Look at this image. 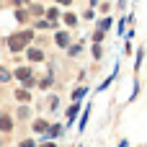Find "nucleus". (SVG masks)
Instances as JSON below:
<instances>
[{
	"label": "nucleus",
	"mask_w": 147,
	"mask_h": 147,
	"mask_svg": "<svg viewBox=\"0 0 147 147\" xmlns=\"http://www.w3.org/2000/svg\"><path fill=\"white\" fill-rule=\"evenodd\" d=\"M31 39H34V31H31V28H23V31H18V34L8 36V49H10V52H21V49H26V47L31 44Z\"/></svg>",
	"instance_id": "obj_1"
},
{
	"label": "nucleus",
	"mask_w": 147,
	"mask_h": 147,
	"mask_svg": "<svg viewBox=\"0 0 147 147\" xmlns=\"http://www.w3.org/2000/svg\"><path fill=\"white\" fill-rule=\"evenodd\" d=\"M54 44H57L59 49H67V47L72 44V34H70V31H57V34H54Z\"/></svg>",
	"instance_id": "obj_2"
},
{
	"label": "nucleus",
	"mask_w": 147,
	"mask_h": 147,
	"mask_svg": "<svg viewBox=\"0 0 147 147\" xmlns=\"http://www.w3.org/2000/svg\"><path fill=\"white\" fill-rule=\"evenodd\" d=\"M44 16H47V21H52V23L57 26V21H59V16H62V10H59L57 5H52V8H47V10H44Z\"/></svg>",
	"instance_id": "obj_3"
},
{
	"label": "nucleus",
	"mask_w": 147,
	"mask_h": 147,
	"mask_svg": "<svg viewBox=\"0 0 147 147\" xmlns=\"http://www.w3.org/2000/svg\"><path fill=\"white\" fill-rule=\"evenodd\" d=\"M111 26H114V18H111V16H103V18L96 21V28H98V31H109Z\"/></svg>",
	"instance_id": "obj_4"
},
{
	"label": "nucleus",
	"mask_w": 147,
	"mask_h": 147,
	"mask_svg": "<svg viewBox=\"0 0 147 147\" xmlns=\"http://www.w3.org/2000/svg\"><path fill=\"white\" fill-rule=\"evenodd\" d=\"M26 57H28L31 62H41V59H44V52H41L39 47H28V52H26Z\"/></svg>",
	"instance_id": "obj_5"
},
{
	"label": "nucleus",
	"mask_w": 147,
	"mask_h": 147,
	"mask_svg": "<svg viewBox=\"0 0 147 147\" xmlns=\"http://www.w3.org/2000/svg\"><path fill=\"white\" fill-rule=\"evenodd\" d=\"M59 18H62V21H65V26H70V28H75V26H78V16H75L72 10H67V13H62Z\"/></svg>",
	"instance_id": "obj_6"
},
{
	"label": "nucleus",
	"mask_w": 147,
	"mask_h": 147,
	"mask_svg": "<svg viewBox=\"0 0 147 147\" xmlns=\"http://www.w3.org/2000/svg\"><path fill=\"white\" fill-rule=\"evenodd\" d=\"M13 75H16V78H18V80H23V83H26V80H31V78H34V72H31V67H18V70H16V72H13Z\"/></svg>",
	"instance_id": "obj_7"
},
{
	"label": "nucleus",
	"mask_w": 147,
	"mask_h": 147,
	"mask_svg": "<svg viewBox=\"0 0 147 147\" xmlns=\"http://www.w3.org/2000/svg\"><path fill=\"white\" fill-rule=\"evenodd\" d=\"M10 129H13V121H10V116L0 114V132H10Z\"/></svg>",
	"instance_id": "obj_8"
},
{
	"label": "nucleus",
	"mask_w": 147,
	"mask_h": 147,
	"mask_svg": "<svg viewBox=\"0 0 147 147\" xmlns=\"http://www.w3.org/2000/svg\"><path fill=\"white\" fill-rule=\"evenodd\" d=\"M26 10H28V16H36V18H39V16H44V5H39V3H34V5H28Z\"/></svg>",
	"instance_id": "obj_9"
},
{
	"label": "nucleus",
	"mask_w": 147,
	"mask_h": 147,
	"mask_svg": "<svg viewBox=\"0 0 147 147\" xmlns=\"http://www.w3.org/2000/svg\"><path fill=\"white\" fill-rule=\"evenodd\" d=\"M28 18H31V16H28L26 8H18V10H16V21H18V23H26Z\"/></svg>",
	"instance_id": "obj_10"
},
{
	"label": "nucleus",
	"mask_w": 147,
	"mask_h": 147,
	"mask_svg": "<svg viewBox=\"0 0 147 147\" xmlns=\"http://www.w3.org/2000/svg\"><path fill=\"white\" fill-rule=\"evenodd\" d=\"M16 98H18V101H23V103H26V101H31L28 88H18V90H16Z\"/></svg>",
	"instance_id": "obj_11"
},
{
	"label": "nucleus",
	"mask_w": 147,
	"mask_h": 147,
	"mask_svg": "<svg viewBox=\"0 0 147 147\" xmlns=\"http://www.w3.org/2000/svg\"><path fill=\"white\" fill-rule=\"evenodd\" d=\"M78 111H80V103H78V101H75V103H72V106H70V109H67V121H70V124H72V119H75V116H78Z\"/></svg>",
	"instance_id": "obj_12"
},
{
	"label": "nucleus",
	"mask_w": 147,
	"mask_h": 147,
	"mask_svg": "<svg viewBox=\"0 0 147 147\" xmlns=\"http://www.w3.org/2000/svg\"><path fill=\"white\" fill-rule=\"evenodd\" d=\"M47 129H49V124H47L44 119H36V121H34V132L41 134V132H47Z\"/></svg>",
	"instance_id": "obj_13"
},
{
	"label": "nucleus",
	"mask_w": 147,
	"mask_h": 147,
	"mask_svg": "<svg viewBox=\"0 0 147 147\" xmlns=\"http://www.w3.org/2000/svg\"><path fill=\"white\" fill-rule=\"evenodd\" d=\"M80 52H83V44H70V47H67V54H70V57H78Z\"/></svg>",
	"instance_id": "obj_14"
},
{
	"label": "nucleus",
	"mask_w": 147,
	"mask_h": 147,
	"mask_svg": "<svg viewBox=\"0 0 147 147\" xmlns=\"http://www.w3.org/2000/svg\"><path fill=\"white\" fill-rule=\"evenodd\" d=\"M36 28H54V23L47 21V18H39V21H36Z\"/></svg>",
	"instance_id": "obj_15"
},
{
	"label": "nucleus",
	"mask_w": 147,
	"mask_h": 147,
	"mask_svg": "<svg viewBox=\"0 0 147 147\" xmlns=\"http://www.w3.org/2000/svg\"><path fill=\"white\" fill-rule=\"evenodd\" d=\"M90 54H93V59H101V57H103V49H101V44H93Z\"/></svg>",
	"instance_id": "obj_16"
},
{
	"label": "nucleus",
	"mask_w": 147,
	"mask_h": 147,
	"mask_svg": "<svg viewBox=\"0 0 147 147\" xmlns=\"http://www.w3.org/2000/svg\"><path fill=\"white\" fill-rule=\"evenodd\" d=\"M103 36H106V31H98V28H96V31H93V44H101Z\"/></svg>",
	"instance_id": "obj_17"
},
{
	"label": "nucleus",
	"mask_w": 147,
	"mask_h": 147,
	"mask_svg": "<svg viewBox=\"0 0 147 147\" xmlns=\"http://www.w3.org/2000/svg\"><path fill=\"white\" fill-rule=\"evenodd\" d=\"M85 93H88V88H78V90L72 93V101H80V98H83Z\"/></svg>",
	"instance_id": "obj_18"
},
{
	"label": "nucleus",
	"mask_w": 147,
	"mask_h": 147,
	"mask_svg": "<svg viewBox=\"0 0 147 147\" xmlns=\"http://www.w3.org/2000/svg\"><path fill=\"white\" fill-rule=\"evenodd\" d=\"M10 78H13V75H10V72H8L5 67H0V83H8Z\"/></svg>",
	"instance_id": "obj_19"
},
{
	"label": "nucleus",
	"mask_w": 147,
	"mask_h": 147,
	"mask_svg": "<svg viewBox=\"0 0 147 147\" xmlns=\"http://www.w3.org/2000/svg\"><path fill=\"white\" fill-rule=\"evenodd\" d=\"M83 18H85V21H93V18H96V8H88V10L83 13Z\"/></svg>",
	"instance_id": "obj_20"
},
{
	"label": "nucleus",
	"mask_w": 147,
	"mask_h": 147,
	"mask_svg": "<svg viewBox=\"0 0 147 147\" xmlns=\"http://www.w3.org/2000/svg\"><path fill=\"white\" fill-rule=\"evenodd\" d=\"M98 8H101V13H106V16H109V10H111V3H101Z\"/></svg>",
	"instance_id": "obj_21"
},
{
	"label": "nucleus",
	"mask_w": 147,
	"mask_h": 147,
	"mask_svg": "<svg viewBox=\"0 0 147 147\" xmlns=\"http://www.w3.org/2000/svg\"><path fill=\"white\" fill-rule=\"evenodd\" d=\"M18 147H36V145H34L31 140H23V142H21V145H18Z\"/></svg>",
	"instance_id": "obj_22"
},
{
	"label": "nucleus",
	"mask_w": 147,
	"mask_h": 147,
	"mask_svg": "<svg viewBox=\"0 0 147 147\" xmlns=\"http://www.w3.org/2000/svg\"><path fill=\"white\" fill-rule=\"evenodd\" d=\"M8 3H13V5H28V0H8Z\"/></svg>",
	"instance_id": "obj_23"
},
{
	"label": "nucleus",
	"mask_w": 147,
	"mask_h": 147,
	"mask_svg": "<svg viewBox=\"0 0 147 147\" xmlns=\"http://www.w3.org/2000/svg\"><path fill=\"white\" fill-rule=\"evenodd\" d=\"M54 3H59V5H72V0H54Z\"/></svg>",
	"instance_id": "obj_24"
},
{
	"label": "nucleus",
	"mask_w": 147,
	"mask_h": 147,
	"mask_svg": "<svg viewBox=\"0 0 147 147\" xmlns=\"http://www.w3.org/2000/svg\"><path fill=\"white\" fill-rule=\"evenodd\" d=\"M88 3H90V8H96V5H98V0H88Z\"/></svg>",
	"instance_id": "obj_25"
},
{
	"label": "nucleus",
	"mask_w": 147,
	"mask_h": 147,
	"mask_svg": "<svg viewBox=\"0 0 147 147\" xmlns=\"http://www.w3.org/2000/svg\"><path fill=\"white\" fill-rule=\"evenodd\" d=\"M41 147H54V145H52V142H47V145H41Z\"/></svg>",
	"instance_id": "obj_26"
}]
</instances>
